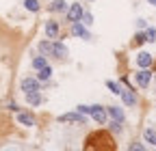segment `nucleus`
Here are the masks:
<instances>
[{
  "mask_svg": "<svg viewBox=\"0 0 156 151\" xmlns=\"http://www.w3.org/2000/svg\"><path fill=\"white\" fill-rule=\"evenodd\" d=\"M85 149H91V151H113L115 149V140L108 132L104 129H98V132H91L85 140Z\"/></svg>",
  "mask_w": 156,
  "mask_h": 151,
  "instance_id": "nucleus-1",
  "label": "nucleus"
},
{
  "mask_svg": "<svg viewBox=\"0 0 156 151\" xmlns=\"http://www.w3.org/2000/svg\"><path fill=\"white\" fill-rule=\"evenodd\" d=\"M46 35H48V39H54V37L58 35V24L56 22H48L46 24Z\"/></svg>",
  "mask_w": 156,
  "mask_h": 151,
  "instance_id": "nucleus-12",
  "label": "nucleus"
},
{
  "mask_svg": "<svg viewBox=\"0 0 156 151\" xmlns=\"http://www.w3.org/2000/svg\"><path fill=\"white\" fill-rule=\"evenodd\" d=\"M145 37H147V41H156V28H147Z\"/></svg>",
  "mask_w": 156,
  "mask_h": 151,
  "instance_id": "nucleus-21",
  "label": "nucleus"
},
{
  "mask_svg": "<svg viewBox=\"0 0 156 151\" xmlns=\"http://www.w3.org/2000/svg\"><path fill=\"white\" fill-rule=\"evenodd\" d=\"M24 5H26V9L33 11V13L39 11V0H24Z\"/></svg>",
  "mask_w": 156,
  "mask_h": 151,
  "instance_id": "nucleus-16",
  "label": "nucleus"
},
{
  "mask_svg": "<svg viewBox=\"0 0 156 151\" xmlns=\"http://www.w3.org/2000/svg\"><path fill=\"white\" fill-rule=\"evenodd\" d=\"M106 86H108L113 93H122V91H119V86H117V82H111V80H108V82H106Z\"/></svg>",
  "mask_w": 156,
  "mask_h": 151,
  "instance_id": "nucleus-22",
  "label": "nucleus"
},
{
  "mask_svg": "<svg viewBox=\"0 0 156 151\" xmlns=\"http://www.w3.org/2000/svg\"><path fill=\"white\" fill-rule=\"evenodd\" d=\"M150 5H156V0H150Z\"/></svg>",
  "mask_w": 156,
  "mask_h": 151,
  "instance_id": "nucleus-27",
  "label": "nucleus"
},
{
  "mask_svg": "<svg viewBox=\"0 0 156 151\" xmlns=\"http://www.w3.org/2000/svg\"><path fill=\"white\" fill-rule=\"evenodd\" d=\"M33 67H35V69H41V67H46V59H44V56H37V59L33 61Z\"/></svg>",
  "mask_w": 156,
  "mask_h": 151,
  "instance_id": "nucleus-19",
  "label": "nucleus"
},
{
  "mask_svg": "<svg viewBox=\"0 0 156 151\" xmlns=\"http://www.w3.org/2000/svg\"><path fill=\"white\" fill-rule=\"evenodd\" d=\"M145 140L156 145V129H145Z\"/></svg>",
  "mask_w": 156,
  "mask_h": 151,
  "instance_id": "nucleus-18",
  "label": "nucleus"
},
{
  "mask_svg": "<svg viewBox=\"0 0 156 151\" xmlns=\"http://www.w3.org/2000/svg\"><path fill=\"white\" fill-rule=\"evenodd\" d=\"M119 95H122V99H124V104H128V106H134V104H136V95H134V93H132L130 89H126V91H122V93H119Z\"/></svg>",
  "mask_w": 156,
  "mask_h": 151,
  "instance_id": "nucleus-10",
  "label": "nucleus"
},
{
  "mask_svg": "<svg viewBox=\"0 0 156 151\" xmlns=\"http://www.w3.org/2000/svg\"><path fill=\"white\" fill-rule=\"evenodd\" d=\"M26 102L30 106H39V104H41V95H39L37 91H30V93H26Z\"/></svg>",
  "mask_w": 156,
  "mask_h": 151,
  "instance_id": "nucleus-11",
  "label": "nucleus"
},
{
  "mask_svg": "<svg viewBox=\"0 0 156 151\" xmlns=\"http://www.w3.org/2000/svg\"><path fill=\"white\" fill-rule=\"evenodd\" d=\"M67 9V2H65V0H54V2H52V7H50V11L54 13H58V11H65Z\"/></svg>",
  "mask_w": 156,
  "mask_h": 151,
  "instance_id": "nucleus-14",
  "label": "nucleus"
},
{
  "mask_svg": "<svg viewBox=\"0 0 156 151\" xmlns=\"http://www.w3.org/2000/svg\"><path fill=\"white\" fill-rule=\"evenodd\" d=\"M61 121H74V123H85V117H83V112H67V115L61 117Z\"/></svg>",
  "mask_w": 156,
  "mask_h": 151,
  "instance_id": "nucleus-7",
  "label": "nucleus"
},
{
  "mask_svg": "<svg viewBox=\"0 0 156 151\" xmlns=\"http://www.w3.org/2000/svg\"><path fill=\"white\" fill-rule=\"evenodd\" d=\"M72 35H76V37H83V39H91V37H89V32L83 28V24H80V22H72Z\"/></svg>",
  "mask_w": 156,
  "mask_h": 151,
  "instance_id": "nucleus-6",
  "label": "nucleus"
},
{
  "mask_svg": "<svg viewBox=\"0 0 156 151\" xmlns=\"http://www.w3.org/2000/svg\"><path fill=\"white\" fill-rule=\"evenodd\" d=\"M22 91H24V93L39 91V82H37V80H33V78H26V80H22Z\"/></svg>",
  "mask_w": 156,
  "mask_h": 151,
  "instance_id": "nucleus-9",
  "label": "nucleus"
},
{
  "mask_svg": "<svg viewBox=\"0 0 156 151\" xmlns=\"http://www.w3.org/2000/svg\"><path fill=\"white\" fill-rule=\"evenodd\" d=\"M80 20H83L85 24H91V22H93V15H91V13H83V17H80Z\"/></svg>",
  "mask_w": 156,
  "mask_h": 151,
  "instance_id": "nucleus-23",
  "label": "nucleus"
},
{
  "mask_svg": "<svg viewBox=\"0 0 156 151\" xmlns=\"http://www.w3.org/2000/svg\"><path fill=\"white\" fill-rule=\"evenodd\" d=\"M17 121L22 123V125H26V127H30V125H35V119L28 115V112H20L17 115Z\"/></svg>",
  "mask_w": 156,
  "mask_h": 151,
  "instance_id": "nucleus-13",
  "label": "nucleus"
},
{
  "mask_svg": "<svg viewBox=\"0 0 156 151\" xmlns=\"http://www.w3.org/2000/svg\"><path fill=\"white\" fill-rule=\"evenodd\" d=\"M78 112H83V115H91L98 123H106V110L102 106H78Z\"/></svg>",
  "mask_w": 156,
  "mask_h": 151,
  "instance_id": "nucleus-2",
  "label": "nucleus"
},
{
  "mask_svg": "<svg viewBox=\"0 0 156 151\" xmlns=\"http://www.w3.org/2000/svg\"><path fill=\"white\" fill-rule=\"evenodd\" d=\"M50 52H52L54 56H61V59H65V56H67V48H65L63 43H58V41L50 43Z\"/></svg>",
  "mask_w": 156,
  "mask_h": 151,
  "instance_id": "nucleus-5",
  "label": "nucleus"
},
{
  "mask_svg": "<svg viewBox=\"0 0 156 151\" xmlns=\"http://www.w3.org/2000/svg\"><path fill=\"white\" fill-rule=\"evenodd\" d=\"M111 132H115V134H117V132H122V123L113 119V121H111Z\"/></svg>",
  "mask_w": 156,
  "mask_h": 151,
  "instance_id": "nucleus-20",
  "label": "nucleus"
},
{
  "mask_svg": "<svg viewBox=\"0 0 156 151\" xmlns=\"http://www.w3.org/2000/svg\"><path fill=\"white\" fill-rule=\"evenodd\" d=\"M136 63H139V67H141V69H147V67L152 65V54L141 52L139 56H136Z\"/></svg>",
  "mask_w": 156,
  "mask_h": 151,
  "instance_id": "nucleus-8",
  "label": "nucleus"
},
{
  "mask_svg": "<svg viewBox=\"0 0 156 151\" xmlns=\"http://www.w3.org/2000/svg\"><path fill=\"white\" fill-rule=\"evenodd\" d=\"M67 17H69V22H80V17H83L80 5H72V7L67 9Z\"/></svg>",
  "mask_w": 156,
  "mask_h": 151,
  "instance_id": "nucleus-3",
  "label": "nucleus"
},
{
  "mask_svg": "<svg viewBox=\"0 0 156 151\" xmlns=\"http://www.w3.org/2000/svg\"><path fill=\"white\" fill-rule=\"evenodd\" d=\"M108 112H111V117H113L115 121H119V123L124 121V112H122V108H115V106H113V108H108Z\"/></svg>",
  "mask_w": 156,
  "mask_h": 151,
  "instance_id": "nucleus-15",
  "label": "nucleus"
},
{
  "mask_svg": "<svg viewBox=\"0 0 156 151\" xmlns=\"http://www.w3.org/2000/svg\"><path fill=\"white\" fill-rule=\"evenodd\" d=\"M143 41H147V37H145L143 32H141V35H136V37H134V43H143Z\"/></svg>",
  "mask_w": 156,
  "mask_h": 151,
  "instance_id": "nucleus-24",
  "label": "nucleus"
},
{
  "mask_svg": "<svg viewBox=\"0 0 156 151\" xmlns=\"http://www.w3.org/2000/svg\"><path fill=\"white\" fill-rule=\"evenodd\" d=\"M39 50H41V52H50V43H39Z\"/></svg>",
  "mask_w": 156,
  "mask_h": 151,
  "instance_id": "nucleus-25",
  "label": "nucleus"
},
{
  "mask_svg": "<svg viewBox=\"0 0 156 151\" xmlns=\"http://www.w3.org/2000/svg\"><path fill=\"white\" fill-rule=\"evenodd\" d=\"M150 80H152V73H150L147 69H141L139 73H136V84H139L141 89H145V86L150 84Z\"/></svg>",
  "mask_w": 156,
  "mask_h": 151,
  "instance_id": "nucleus-4",
  "label": "nucleus"
},
{
  "mask_svg": "<svg viewBox=\"0 0 156 151\" xmlns=\"http://www.w3.org/2000/svg\"><path fill=\"white\" fill-rule=\"evenodd\" d=\"M50 73H52V69L46 65V67H41V69H39V80H48L50 78Z\"/></svg>",
  "mask_w": 156,
  "mask_h": 151,
  "instance_id": "nucleus-17",
  "label": "nucleus"
},
{
  "mask_svg": "<svg viewBox=\"0 0 156 151\" xmlns=\"http://www.w3.org/2000/svg\"><path fill=\"white\" fill-rule=\"evenodd\" d=\"M130 149H132V151H139V149H143V145H139V143H134V145H130Z\"/></svg>",
  "mask_w": 156,
  "mask_h": 151,
  "instance_id": "nucleus-26",
  "label": "nucleus"
}]
</instances>
